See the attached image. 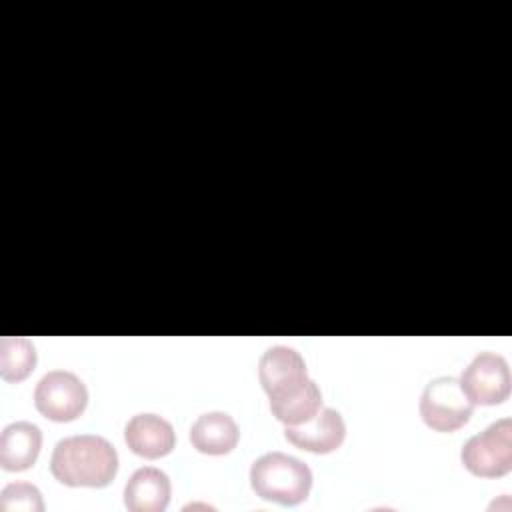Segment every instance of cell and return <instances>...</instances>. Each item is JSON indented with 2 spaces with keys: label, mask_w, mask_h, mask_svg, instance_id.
I'll return each mask as SVG.
<instances>
[{
  "label": "cell",
  "mask_w": 512,
  "mask_h": 512,
  "mask_svg": "<svg viewBox=\"0 0 512 512\" xmlns=\"http://www.w3.org/2000/svg\"><path fill=\"white\" fill-rule=\"evenodd\" d=\"M126 446L146 460H156L172 452L176 444V432L168 420L158 414L142 412L128 420L124 428Z\"/></svg>",
  "instance_id": "9c48e42d"
},
{
  "label": "cell",
  "mask_w": 512,
  "mask_h": 512,
  "mask_svg": "<svg viewBox=\"0 0 512 512\" xmlns=\"http://www.w3.org/2000/svg\"><path fill=\"white\" fill-rule=\"evenodd\" d=\"M240 432L234 418L226 412H206L190 428L192 446L208 456H224L238 444Z\"/></svg>",
  "instance_id": "7c38bea8"
},
{
  "label": "cell",
  "mask_w": 512,
  "mask_h": 512,
  "mask_svg": "<svg viewBox=\"0 0 512 512\" xmlns=\"http://www.w3.org/2000/svg\"><path fill=\"white\" fill-rule=\"evenodd\" d=\"M460 460L474 476H506L512 470V420L500 418L480 434L468 438L462 446Z\"/></svg>",
  "instance_id": "277c9868"
},
{
  "label": "cell",
  "mask_w": 512,
  "mask_h": 512,
  "mask_svg": "<svg viewBox=\"0 0 512 512\" xmlns=\"http://www.w3.org/2000/svg\"><path fill=\"white\" fill-rule=\"evenodd\" d=\"M52 476L70 488H104L118 472L116 448L102 436L78 434L60 440L50 458Z\"/></svg>",
  "instance_id": "7a4b0ae2"
},
{
  "label": "cell",
  "mask_w": 512,
  "mask_h": 512,
  "mask_svg": "<svg viewBox=\"0 0 512 512\" xmlns=\"http://www.w3.org/2000/svg\"><path fill=\"white\" fill-rule=\"evenodd\" d=\"M250 486L262 500L296 506L310 494L312 472L290 454L266 452L250 466Z\"/></svg>",
  "instance_id": "3957f363"
},
{
  "label": "cell",
  "mask_w": 512,
  "mask_h": 512,
  "mask_svg": "<svg viewBox=\"0 0 512 512\" xmlns=\"http://www.w3.org/2000/svg\"><path fill=\"white\" fill-rule=\"evenodd\" d=\"M284 436L300 450L314 454H328L342 446L346 438V424L338 410L320 408L310 420L298 426H286Z\"/></svg>",
  "instance_id": "ba28073f"
},
{
  "label": "cell",
  "mask_w": 512,
  "mask_h": 512,
  "mask_svg": "<svg viewBox=\"0 0 512 512\" xmlns=\"http://www.w3.org/2000/svg\"><path fill=\"white\" fill-rule=\"evenodd\" d=\"M42 448V432L36 424L18 420L0 434V466L6 472L28 470Z\"/></svg>",
  "instance_id": "8fae6325"
},
{
  "label": "cell",
  "mask_w": 512,
  "mask_h": 512,
  "mask_svg": "<svg viewBox=\"0 0 512 512\" xmlns=\"http://www.w3.org/2000/svg\"><path fill=\"white\" fill-rule=\"evenodd\" d=\"M418 408L428 428L436 432H454L468 424L474 404L460 388L458 378L438 376L422 390Z\"/></svg>",
  "instance_id": "5b68a950"
},
{
  "label": "cell",
  "mask_w": 512,
  "mask_h": 512,
  "mask_svg": "<svg viewBox=\"0 0 512 512\" xmlns=\"http://www.w3.org/2000/svg\"><path fill=\"white\" fill-rule=\"evenodd\" d=\"M0 510L2 512H42L44 500L40 490L28 482H12L0 492Z\"/></svg>",
  "instance_id": "5bb4252c"
},
{
  "label": "cell",
  "mask_w": 512,
  "mask_h": 512,
  "mask_svg": "<svg viewBox=\"0 0 512 512\" xmlns=\"http://www.w3.org/2000/svg\"><path fill=\"white\" fill-rule=\"evenodd\" d=\"M36 366V348L24 336L0 340V376L8 382L24 380Z\"/></svg>",
  "instance_id": "4fadbf2b"
},
{
  "label": "cell",
  "mask_w": 512,
  "mask_h": 512,
  "mask_svg": "<svg viewBox=\"0 0 512 512\" xmlns=\"http://www.w3.org/2000/svg\"><path fill=\"white\" fill-rule=\"evenodd\" d=\"M34 404L52 422H72L88 406V388L74 372L50 370L36 384Z\"/></svg>",
  "instance_id": "8992f818"
},
{
  "label": "cell",
  "mask_w": 512,
  "mask_h": 512,
  "mask_svg": "<svg viewBox=\"0 0 512 512\" xmlns=\"http://www.w3.org/2000/svg\"><path fill=\"white\" fill-rule=\"evenodd\" d=\"M258 380L270 398V412L284 426H298L322 408V392L308 378L306 362L290 346L268 348L258 362Z\"/></svg>",
  "instance_id": "6da1fadb"
},
{
  "label": "cell",
  "mask_w": 512,
  "mask_h": 512,
  "mask_svg": "<svg viewBox=\"0 0 512 512\" xmlns=\"http://www.w3.org/2000/svg\"><path fill=\"white\" fill-rule=\"evenodd\" d=\"M172 486L166 472L154 466L138 468L124 486V504L132 512H162L170 502Z\"/></svg>",
  "instance_id": "30bf717a"
},
{
  "label": "cell",
  "mask_w": 512,
  "mask_h": 512,
  "mask_svg": "<svg viewBox=\"0 0 512 512\" xmlns=\"http://www.w3.org/2000/svg\"><path fill=\"white\" fill-rule=\"evenodd\" d=\"M460 388L476 406L502 404L510 394V368L502 354L480 352L458 378Z\"/></svg>",
  "instance_id": "52a82bcc"
}]
</instances>
